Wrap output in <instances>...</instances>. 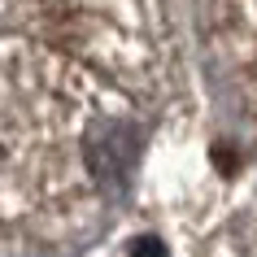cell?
<instances>
[{
    "mask_svg": "<svg viewBox=\"0 0 257 257\" xmlns=\"http://www.w3.org/2000/svg\"><path fill=\"white\" fill-rule=\"evenodd\" d=\"M44 35L131 96L162 66V5L157 0H35Z\"/></svg>",
    "mask_w": 257,
    "mask_h": 257,
    "instance_id": "cell-2",
    "label": "cell"
},
{
    "mask_svg": "<svg viewBox=\"0 0 257 257\" xmlns=\"http://www.w3.org/2000/svg\"><path fill=\"white\" fill-rule=\"evenodd\" d=\"M136 100L44 40H0V227L66 240L131 183Z\"/></svg>",
    "mask_w": 257,
    "mask_h": 257,
    "instance_id": "cell-1",
    "label": "cell"
}]
</instances>
